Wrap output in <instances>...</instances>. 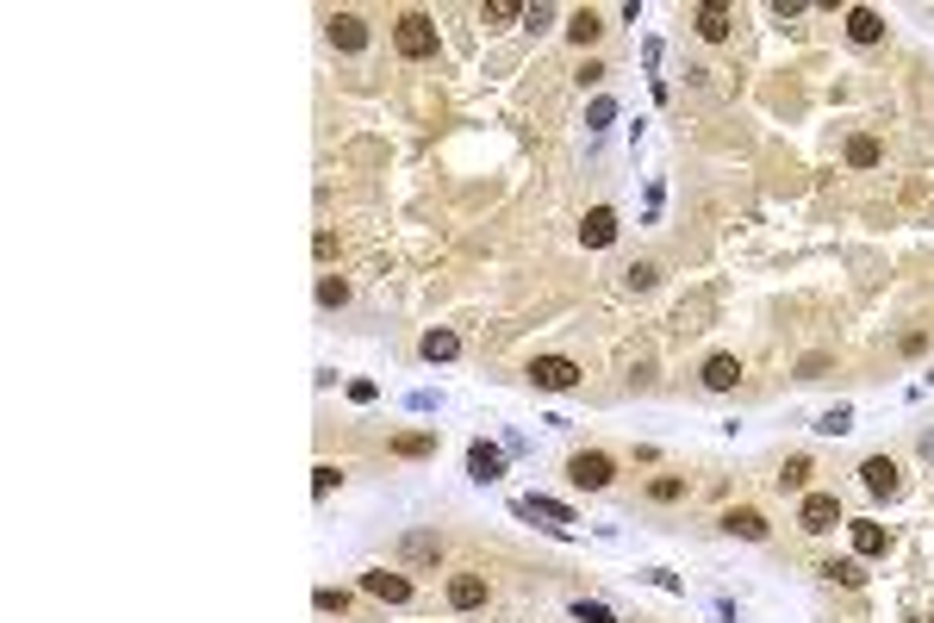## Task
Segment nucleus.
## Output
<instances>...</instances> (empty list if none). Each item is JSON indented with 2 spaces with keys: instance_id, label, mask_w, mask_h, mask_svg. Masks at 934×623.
Instances as JSON below:
<instances>
[{
  "instance_id": "14",
  "label": "nucleus",
  "mask_w": 934,
  "mask_h": 623,
  "mask_svg": "<svg viewBox=\"0 0 934 623\" xmlns=\"http://www.w3.org/2000/svg\"><path fill=\"white\" fill-rule=\"evenodd\" d=\"M847 37H854V44H878V37H885V19H878L872 6H854V13H847Z\"/></svg>"
},
{
  "instance_id": "6",
  "label": "nucleus",
  "mask_w": 934,
  "mask_h": 623,
  "mask_svg": "<svg viewBox=\"0 0 934 623\" xmlns=\"http://www.w3.org/2000/svg\"><path fill=\"white\" fill-rule=\"evenodd\" d=\"M580 243H586V249H604V243H617V212H611V206H592V212H586V225H580Z\"/></svg>"
},
{
  "instance_id": "4",
  "label": "nucleus",
  "mask_w": 934,
  "mask_h": 623,
  "mask_svg": "<svg viewBox=\"0 0 934 623\" xmlns=\"http://www.w3.org/2000/svg\"><path fill=\"white\" fill-rule=\"evenodd\" d=\"M797 523H803L810 536H823V530H834V523H841V499H834V492H810V499L797 505Z\"/></svg>"
},
{
  "instance_id": "17",
  "label": "nucleus",
  "mask_w": 934,
  "mask_h": 623,
  "mask_svg": "<svg viewBox=\"0 0 934 623\" xmlns=\"http://www.w3.org/2000/svg\"><path fill=\"white\" fill-rule=\"evenodd\" d=\"M854 530V549L860 554H885L891 549V530H878V523H847Z\"/></svg>"
},
{
  "instance_id": "7",
  "label": "nucleus",
  "mask_w": 934,
  "mask_h": 623,
  "mask_svg": "<svg viewBox=\"0 0 934 623\" xmlns=\"http://www.w3.org/2000/svg\"><path fill=\"white\" fill-rule=\"evenodd\" d=\"M698 381L710 386V393H735V386H741V362H735V355H710Z\"/></svg>"
},
{
  "instance_id": "3",
  "label": "nucleus",
  "mask_w": 934,
  "mask_h": 623,
  "mask_svg": "<svg viewBox=\"0 0 934 623\" xmlns=\"http://www.w3.org/2000/svg\"><path fill=\"white\" fill-rule=\"evenodd\" d=\"M530 386L567 393V386H580V362H567V355H536V362H530Z\"/></svg>"
},
{
  "instance_id": "2",
  "label": "nucleus",
  "mask_w": 934,
  "mask_h": 623,
  "mask_svg": "<svg viewBox=\"0 0 934 623\" xmlns=\"http://www.w3.org/2000/svg\"><path fill=\"white\" fill-rule=\"evenodd\" d=\"M567 480L580 486V492H604V486L617 480V461L604 449H580L573 461H567Z\"/></svg>"
},
{
  "instance_id": "5",
  "label": "nucleus",
  "mask_w": 934,
  "mask_h": 623,
  "mask_svg": "<svg viewBox=\"0 0 934 623\" xmlns=\"http://www.w3.org/2000/svg\"><path fill=\"white\" fill-rule=\"evenodd\" d=\"M860 480H866V492H872V499H897V486H903L891 455H872V461L860 468Z\"/></svg>"
},
{
  "instance_id": "10",
  "label": "nucleus",
  "mask_w": 934,
  "mask_h": 623,
  "mask_svg": "<svg viewBox=\"0 0 934 623\" xmlns=\"http://www.w3.org/2000/svg\"><path fill=\"white\" fill-rule=\"evenodd\" d=\"M723 530L729 536H741V543H766V518L754 505H741V512H723Z\"/></svg>"
},
{
  "instance_id": "8",
  "label": "nucleus",
  "mask_w": 934,
  "mask_h": 623,
  "mask_svg": "<svg viewBox=\"0 0 934 623\" xmlns=\"http://www.w3.org/2000/svg\"><path fill=\"white\" fill-rule=\"evenodd\" d=\"M362 586L374 592V598H386V605H405V598H412V580H405V574H386V567L362 574Z\"/></svg>"
},
{
  "instance_id": "28",
  "label": "nucleus",
  "mask_w": 934,
  "mask_h": 623,
  "mask_svg": "<svg viewBox=\"0 0 934 623\" xmlns=\"http://www.w3.org/2000/svg\"><path fill=\"white\" fill-rule=\"evenodd\" d=\"M655 280H660V269H655V262H635V269H629V287H635V293H648Z\"/></svg>"
},
{
  "instance_id": "11",
  "label": "nucleus",
  "mask_w": 934,
  "mask_h": 623,
  "mask_svg": "<svg viewBox=\"0 0 934 623\" xmlns=\"http://www.w3.org/2000/svg\"><path fill=\"white\" fill-rule=\"evenodd\" d=\"M449 605H455V611H480V605H486V580H480V574H455V580H449Z\"/></svg>"
},
{
  "instance_id": "16",
  "label": "nucleus",
  "mask_w": 934,
  "mask_h": 623,
  "mask_svg": "<svg viewBox=\"0 0 934 623\" xmlns=\"http://www.w3.org/2000/svg\"><path fill=\"white\" fill-rule=\"evenodd\" d=\"M598 32H604V19H598V13H592V6H580V13H573V19H567V37H573V44H580V50H586V44H598Z\"/></svg>"
},
{
  "instance_id": "29",
  "label": "nucleus",
  "mask_w": 934,
  "mask_h": 623,
  "mask_svg": "<svg viewBox=\"0 0 934 623\" xmlns=\"http://www.w3.org/2000/svg\"><path fill=\"white\" fill-rule=\"evenodd\" d=\"M573 618H580V623H617V618H611V611H604V605H586V598L573 605Z\"/></svg>"
},
{
  "instance_id": "32",
  "label": "nucleus",
  "mask_w": 934,
  "mask_h": 623,
  "mask_svg": "<svg viewBox=\"0 0 934 623\" xmlns=\"http://www.w3.org/2000/svg\"><path fill=\"white\" fill-rule=\"evenodd\" d=\"M929 623H934V611H929Z\"/></svg>"
},
{
  "instance_id": "9",
  "label": "nucleus",
  "mask_w": 934,
  "mask_h": 623,
  "mask_svg": "<svg viewBox=\"0 0 934 623\" xmlns=\"http://www.w3.org/2000/svg\"><path fill=\"white\" fill-rule=\"evenodd\" d=\"M331 44H337V50H362V44H368L362 13H331Z\"/></svg>"
},
{
  "instance_id": "21",
  "label": "nucleus",
  "mask_w": 934,
  "mask_h": 623,
  "mask_svg": "<svg viewBox=\"0 0 934 623\" xmlns=\"http://www.w3.org/2000/svg\"><path fill=\"white\" fill-rule=\"evenodd\" d=\"M648 499L673 505V499H686V480H679V474H660V480H648Z\"/></svg>"
},
{
  "instance_id": "15",
  "label": "nucleus",
  "mask_w": 934,
  "mask_h": 623,
  "mask_svg": "<svg viewBox=\"0 0 934 623\" xmlns=\"http://www.w3.org/2000/svg\"><path fill=\"white\" fill-rule=\"evenodd\" d=\"M393 455H405V461L436 455V430H399V437H393Z\"/></svg>"
},
{
  "instance_id": "26",
  "label": "nucleus",
  "mask_w": 934,
  "mask_h": 623,
  "mask_svg": "<svg viewBox=\"0 0 934 623\" xmlns=\"http://www.w3.org/2000/svg\"><path fill=\"white\" fill-rule=\"evenodd\" d=\"M810 480V455H792L785 468H779V486H803Z\"/></svg>"
},
{
  "instance_id": "23",
  "label": "nucleus",
  "mask_w": 934,
  "mask_h": 623,
  "mask_svg": "<svg viewBox=\"0 0 934 623\" xmlns=\"http://www.w3.org/2000/svg\"><path fill=\"white\" fill-rule=\"evenodd\" d=\"M436 554H443L436 536H405V561H436Z\"/></svg>"
},
{
  "instance_id": "31",
  "label": "nucleus",
  "mask_w": 934,
  "mask_h": 623,
  "mask_svg": "<svg viewBox=\"0 0 934 623\" xmlns=\"http://www.w3.org/2000/svg\"><path fill=\"white\" fill-rule=\"evenodd\" d=\"M343 605H349V592H331V586L318 592V611H343Z\"/></svg>"
},
{
  "instance_id": "25",
  "label": "nucleus",
  "mask_w": 934,
  "mask_h": 623,
  "mask_svg": "<svg viewBox=\"0 0 934 623\" xmlns=\"http://www.w3.org/2000/svg\"><path fill=\"white\" fill-rule=\"evenodd\" d=\"M847 163H854V169H872V163H878V143H872V138H854V143H847Z\"/></svg>"
},
{
  "instance_id": "18",
  "label": "nucleus",
  "mask_w": 934,
  "mask_h": 623,
  "mask_svg": "<svg viewBox=\"0 0 934 623\" xmlns=\"http://www.w3.org/2000/svg\"><path fill=\"white\" fill-rule=\"evenodd\" d=\"M518 512H523V518H549L554 530H561V523H573V512H567V505H554V499H518Z\"/></svg>"
},
{
  "instance_id": "12",
  "label": "nucleus",
  "mask_w": 934,
  "mask_h": 623,
  "mask_svg": "<svg viewBox=\"0 0 934 623\" xmlns=\"http://www.w3.org/2000/svg\"><path fill=\"white\" fill-rule=\"evenodd\" d=\"M467 474H474V480H498V474H505V455H498V449H492V443H474V449H467Z\"/></svg>"
},
{
  "instance_id": "30",
  "label": "nucleus",
  "mask_w": 934,
  "mask_h": 623,
  "mask_svg": "<svg viewBox=\"0 0 934 623\" xmlns=\"http://www.w3.org/2000/svg\"><path fill=\"white\" fill-rule=\"evenodd\" d=\"M816 430H829V437H841V430H847V406H834V412L823 417V424H816Z\"/></svg>"
},
{
  "instance_id": "13",
  "label": "nucleus",
  "mask_w": 934,
  "mask_h": 623,
  "mask_svg": "<svg viewBox=\"0 0 934 623\" xmlns=\"http://www.w3.org/2000/svg\"><path fill=\"white\" fill-rule=\"evenodd\" d=\"M692 26H698L704 37H710V44H723L729 26H735V13H729V6H698V13H692Z\"/></svg>"
},
{
  "instance_id": "1",
  "label": "nucleus",
  "mask_w": 934,
  "mask_h": 623,
  "mask_svg": "<svg viewBox=\"0 0 934 623\" xmlns=\"http://www.w3.org/2000/svg\"><path fill=\"white\" fill-rule=\"evenodd\" d=\"M393 44H399V57L424 63V57H436V26H430L424 13H399V26H393Z\"/></svg>"
},
{
  "instance_id": "19",
  "label": "nucleus",
  "mask_w": 934,
  "mask_h": 623,
  "mask_svg": "<svg viewBox=\"0 0 934 623\" xmlns=\"http://www.w3.org/2000/svg\"><path fill=\"white\" fill-rule=\"evenodd\" d=\"M417 349H424V362H449L461 343H455V331H424V343H417Z\"/></svg>"
},
{
  "instance_id": "20",
  "label": "nucleus",
  "mask_w": 934,
  "mask_h": 623,
  "mask_svg": "<svg viewBox=\"0 0 934 623\" xmlns=\"http://www.w3.org/2000/svg\"><path fill=\"white\" fill-rule=\"evenodd\" d=\"M823 574H829L834 586H866V567H860V561H829Z\"/></svg>"
},
{
  "instance_id": "24",
  "label": "nucleus",
  "mask_w": 934,
  "mask_h": 623,
  "mask_svg": "<svg viewBox=\"0 0 934 623\" xmlns=\"http://www.w3.org/2000/svg\"><path fill=\"white\" fill-rule=\"evenodd\" d=\"M480 19H486V26H511V19H523V6H518V0H492Z\"/></svg>"
},
{
  "instance_id": "27",
  "label": "nucleus",
  "mask_w": 934,
  "mask_h": 623,
  "mask_svg": "<svg viewBox=\"0 0 934 623\" xmlns=\"http://www.w3.org/2000/svg\"><path fill=\"white\" fill-rule=\"evenodd\" d=\"M337 480H343V474H337L331 461H318V468H311V492H318V499H324V492H331Z\"/></svg>"
},
{
  "instance_id": "22",
  "label": "nucleus",
  "mask_w": 934,
  "mask_h": 623,
  "mask_svg": "<svg viewBox=\"0 0 934 623\" xmlns=\"http://www.w3.org/2000/svg\"><path fill=\"white\" fill-rule=\"evenodd\" d=\"M318 300H324V306H349V280L343 275H324V280H318Z\"/></svg>"
}]
</instances>
